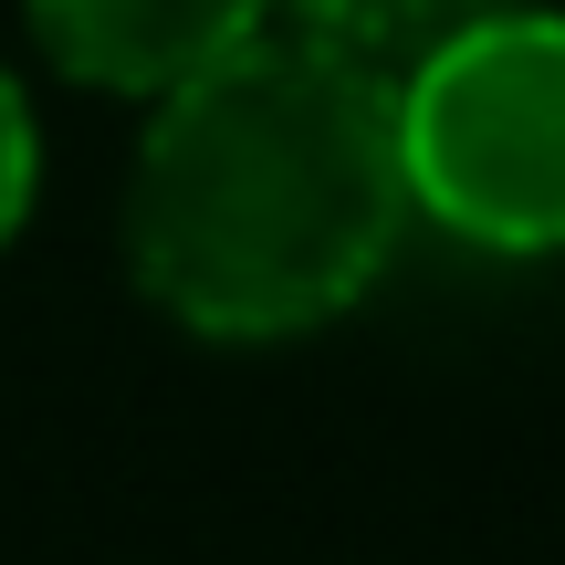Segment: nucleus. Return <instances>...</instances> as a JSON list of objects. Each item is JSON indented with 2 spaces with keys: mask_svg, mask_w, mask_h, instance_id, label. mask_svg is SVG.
Listing matches in <instances>:
<instances>
[{
  "mask_svg": "<svg viewBox=\"0 0 565 565\" xmlns=\"http://www.w3.org/2000/svg\"><path fill=\"white\" fill-rule=\"evenodd\" d=\"M282 11H294L315 42H335V53L377 63V74H408V63L440 53L450 32L503 21V11H524V0H282Z\"/></svg>",
  "mask_w": 565,
  "mask_h": 565,
  "instance_id": "20e7f679",
  "label": "nucleus"
},
{
  "mask_svg": "<svg viewBox=\"0 0 565 565\" xmlns=\"http://www.w3.org/2000/svg\"><path fill=\"white\" fill-rule=\"evenodd\" d=\"M21 210H32V105L0 74V242L21 231Z\"/></svg>",
  "mask_w": 565,
  "mask_h": 565,
  "instance_id": "39448f33",
  "label": "nucleus"
},
{
  "mask_svg": "<svg viewBox=\"0 0 565 565\" xmlns=\"http://www.w3.org/2000/svg\"><path fill=\"white\" fill-rule=\"evenodd\" d=\"M408 221L398 74L263 32L158 95L126 189L147 294L200 335H294L377 282Z\"/></svg>",
  "mask_w": 565,
  "mask_h": 565,
  "instance_id": "f257e3e1",
  "label": "nucleus"
},
{
  "mask_svg": "<svg viewBox=\"0 0 565 565\" xmlns=\"http://www.w3.org/2000/svg\"><path fill=\"white\" fill-rule=\"evenodd\" d=\"M42 53L105 95H179L242 42H263L273 0H21Z\"/></svg>",
  "mask_w": 565,
  "mask_h": 565,
  "instance_id": "7ed1b4c3",
  "label": "nucleus"
},
{
  "mask_svg": "<svg viewBox=\"0 0 565 565\" xmlns=\"http://www.w3.org/2000/svg\"><path fill=\"white\" fill-rule=\"evenodd\" d=\"M408 210L482 252H565V11H503L398 74Z\"/></svg>",
  "mask_w": 565,
  "mask_h": 565,
  "instance_id": "f03ea898",
  "label": "nucleus"
}]
</instances>
